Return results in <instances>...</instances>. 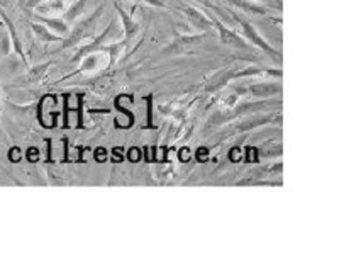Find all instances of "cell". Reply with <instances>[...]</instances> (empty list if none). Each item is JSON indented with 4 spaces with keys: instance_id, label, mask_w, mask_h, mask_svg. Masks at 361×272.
<instances>
[{
    "instance_id": "1",
    "label": "cell",
    "mask_w": 361,
    "mask_h": 272,
    "mask_svg": "<svg viewBox=\"0 0 361 272\" xmlns=\"http://www.w3.org/2000/svg\"><path fill=\"white\" fill-rule=\"evenodd\" d=\"M100 14H102V7L95 11L92 16H88L87 19H83L82 23L77 24L73 31H71L70 35L65 37V43H63V48H68V46L77 45V43H80V41H82V40H85V37L90 36L92 32L95 31V28H97V23H99Z\"/></svg>"
},
{
    "instance_id": "2",
    "label": "cell",
    "mask_w": 361,
    "mask_h": 272,
    "mask_svg": "<svg viewBox=\"0 0 361 272\" xmlns=\"http://www.w3.org/2000/svg\"><path fill=\"white\" fill-rule=\"evenodd\" d=\"M212 23L216 24L217 26V29H219V36H221V41L224 45H228V46H234V48H246V43L245 41L241 40V37H239L236 32H233L231 31V29H228L224 26V24L221 23V20H217L216 18H212Z\"/></svg>"
},
{
    "instance_id": "3",
    "label": "cell",
    "mask_w": 361,
    "mask_h": 272,
    "mask_svg": "<svg viewBox=\"0 0 361 272\" xmlns=\"http://www.w3.org/2000/svg\"><path fill=\"white\" fill-rule=\"evenodd\" d=\"M233 16H234V19H236V20H238V23H239V24H241V26H243V29H245L246 36H247V37H250V40H251V41H253V43H255V45H258V46H259V48L267 49V52H268V53H275V52H274V49H271V48H270V46H268L267 43H264V41L262 40V37H259V36H258V32H256V29H255L253 26H251V24H250V23H247V20H246L245 18H241V16H236V14H233Z\"/></svg>"
},
{
    "instance_id": "4",
    "label": "cell",
    "mask_w": 361,
    "mask_h": 272,
    "mask_svg": "<svg viewBox=\"0 0 361 272\" xmlns=\"http://www.w3.org/2000/svg\"><path fill=\"white\" fill-rule=\"evenodd\" d=\"M37 19L41 20V23L44 24L46 28L51 29V31L56 32L58 36H68L70 35V28H68V23L63 19H58V18H41V16H37Z\"/></svg>"
},
{
    "instance_id": "5",
    "label": "cell",
    "mask_w": 361,
    "mask_h": 272,
    "mask_svg": "<svg viewBox=\"0 0 361 272\" xmlns=\"http://www.w3.org/2000/svg\"><path fill=\"white\" fill-rule=\"evenodd\" d=\"M182 12L187 16L188 19L192 20V23L195 24L199 29H207L212 26V19H207L205 16L200 12L199 9H195V7H182Z\"/></svg>"
},
{
    "instance_id": "6",
    "label": "cell",
    "mask_w": 361,
    "mask_h": 272,
    "mask_svg": "<svg viewBox=\"0 0 361 272\" xmlns=\"http://www.w3.org/2000/svg\"><path fill=\"white\" fill-rule=\"evenodd\" d=\"M31 29L32 32H35L37 40H39V43H56V41H61L63 37L58 36V35H53L51 31H49L48 28L44 26V24H39V23H32L31 24Z\"/></svg>"
},
{
    "instance_id": "7",
    "label": "cell",
    "mask_w": 361,
    "mask_h": 272,
    "mask_svg": "<svg viewBox=\"0 0 361 272\" xmlns=\"http://www.w3.org/2000/svg\"><path fill=\"white\" fill-rule=\"evenodd\" d=\"M0 19L4 20V24H6L7 26V29H9V35H11V40H12V45H14V48H16V52L19 53V57L23 58L24 60V52H23V45H20V41H19V36H18V32H16V28H14V24H12V20L9 19V16L6 14V12L4 11H0Z\"/></svg>"
},
{
    "instance_id": "8",
    "label": "cell",
    "mask_w": 361,
    "mask_h": 272,
    "mask_svg": "<svg viewBox=\"0 0 361 272\" xmlns=\"http://www.w3.org/2000/svg\"><path fill=\"white\" fill-rule=\"evenodd\" d=\"M11 49H12V40L9 35V29H7L6 24H0V57H9Z\"/></svg>"
},
{
    "instance_id": "9",
    "label": "cell",
    "mask_w": 361,
    "mask_h": 272,
    "mask_svg": "<svg viewBox=\"0 0 361 272\" xmlns=\"http://www.w3.org/2000/svg\"><path fill=\"white\" fill-rule=\"evenodd\" d=\"M48 69H49V64L37 65V66H35V69H31V70H29V73H27V82L39 83L44 78V75H46V72H48Z\"/></svg>"
},
{
    "instance_id": "10",
    "label": "cell",
    "mask_w": 361,
    "mask_h": 272,
    "mask_svg": "<svg viewBox=\"0 0 361 272\" xmlns=\"http://www.w3.org/2000/svg\"><path fill=\"white\" fill-rule=\"evenodd\" d=\"M116 9H117V12H119V14H121V19H123V23H124L126 35H128V37H131V36L134 35V32H136L137 26H136V24L133 23L131 19H129V16L126 14V12L123 11V7H121V6H117V4H116Z\"/></svg>"
},
{
    "instance_id": "11",
    "label": "cell",
    "mask_w": 361,
    "mask_h": 272,
    "mask_svg": "<svg viewBox=\"0 0 361 272\" xmlns=\"http://www.w3.org/2000/svg\"><path fill=\"white\" fill-rule=\"evenodd\" d=\"M228 2H231L233 6H236V7H241L243 11L251 12V14H267V11L262 9V7H256V6H253V4H247L246 0H228Z\"/></svg>"
},
{
    "instance_id": "12",
    "label": "cell",
    "mask_w": 361,
    "mask_h": 272,
    "mask_svg": "<svg viewBox=\"0 0 361 272\" xmlns=\"http://www.w3.org/2000/svg\"><path fill=\"white\" fill-rule=\"evenodd\" d=\"M87 6V0H78V2H75L73 6L70 7V11L66 12V19H75L77 16H80L83 12V9H85Z\"/></svg>"
},
{
    "instance_id": "13",
    "label": "cell",
    "mask_w": 361,
    "mask_h": 272,
    "mask_svg": "<svg viewBox=\"0 0 361 272\" xmlns=\"http://www.w3.org/2000/svg\"><path fill=\"white\" fill-rule=\"evenodd\" d=\"M280 87L276 85H258V87H253L251 92L256 95H259V97H263V95H270V94H275V92H279Z\"/></svg>"
},
{
    "instance_id": "14",
    "label": "cell",
    "mask_w": 361,
    "mask_h": 272,
    "mask_svg": "<svg viewBox=\"0 0 361 272\" xmlns=\"http://www.w3.org/2000/svg\"><path fill=\"white\" fill-rule=\"evenodd\" d=\"M262 123H267V118H255V119H247L245 123L241 124V126H238V131H246V129H251L255 126H258V124Z\"/></svg>"
},
{
    "instance_id": "15",
    "label": "cell",
    "mask_w": 361,
    "mask_h": 272,
    "mask_svg": "<svg viewBox=\"0 0 361 272\" xmlns=\"http://www.w3.org/2000/svg\"><path fill=\"white\" fill-rule=\"evenodd\" d=\"M231 77V72H228V73H221L219 75V77H217L216 78V81H214L212 82V85L211 87H209V89H211V90H214V89H217V87H221L222 85V83H226V82H228V78Z\"/></svg>"
},
{
    "instance_id": "16",
    "label": "cell",
    "mask_w": 361,
    "mask_h": 272,
    "mask_svg": "<svg viewBox=\"0 0 361 272\" xmlns=\"http://www.w3.org/2000/svg\"><path fill=\"white\" fill-rule=\"evenodd\" d=\"M145 2L151 4V6H158V7H165V0H145Z\"/></svg>"
},
{
    "instance_id": "17",
    "label": "cell",
    "mask_w": 361,
    "mask_h": 272,
    "mask_svg": "<svg viewBox=\"0 0 361 272\" xmlns=\"http://www.w3.org/2000/svg\"><path fill=\"white\" fill-rule=\"evenodd\" d=\"M197 2H202V4H205V6H211V4H209V0H197Z\"/></svg>"
},
{
    "instance_id": "18",
    "label": "cell",
    "mask_w": 361,
    "mask_h": 272,
    "mask_svg": "<svg viewBox=\"0 0 361 272\" xmlns=\"http://www.w3.org/2000/svg\"><path fill=\"white\" fill-rule=\"evenodd\" d=\"M4 6H7V0H0V7H4Z\"/></svg>"
},
{
    "instance_id": "19",
    "label": "cell",
    "mask_w": 361,
    "mask_h": 272,
    "mask_svg": "<svg viewBox=\"0 0 361 272\" xmlns=\"http://www.w3.org/2000/svg\"><path fill=\"white\" fill-rule=\"evenodd\" d=\"M258 2H267V0H258Z\"/></svg>"
}]
</instances>
